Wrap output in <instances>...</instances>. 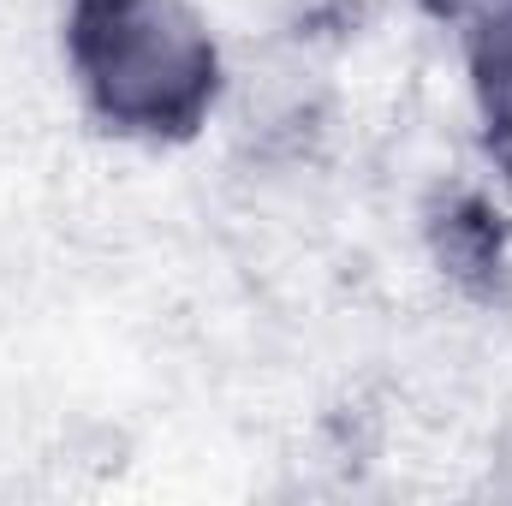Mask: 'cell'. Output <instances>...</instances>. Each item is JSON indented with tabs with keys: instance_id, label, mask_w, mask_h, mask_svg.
I'll return each instance as SVG.
<instances>
[{
	"instance_id": "3",
	"label": "cell",
	"mask_w": 512,
	"mask_h": 506,
	"mask_svg": "<svg viewBox=\"0 0 512 506\" xmlns=\"http://www.w3.org/2000/svg\"><path fill=\"white\" fill-rule=\"evenodd\" d=\"M429 12H447V18H465V12H495V6H512V0H423Z\"/></svg>"
},
{
	"instance_id": "2",
	"label": "cell",
	"mask_w": 512,
	"mask_h": 506,
	"mask_svg": "<svg viewBox=\"0 0 512 506\" xmlns=\"http://www.w3.org/2000/svg\"><path fill=\"white\" fill-rule=\"evenodd\" d=\"M471 90L495 161L512 173V6H495L471 30Z\"/></svg>"
},
{
	"instance_id": "1",
	"label": "cell",
	"mask_w": 512,
	"mask_h": 506,
	"mask_svg": "<svg viewBox=\"0 0 512 506\" xmlns=\"http://www.w3.org/2000/svg\"><path fill=\"white\" fill-rule=\"evenodd\" d=\"M66 54L90 108L137 137H191L221 90V54L191 0H72Z\"/></svg>"
}]
</instances>
